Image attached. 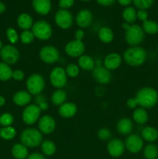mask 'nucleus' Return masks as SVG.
<instances>
[{
	"label": "nucleus",
	"mask_w": 158,
	"mask_h": 159,
	"mask_svg": "<svg viewBox=\"0 0 158 159\" xmlns=\"http://www.w3.org/2000/svg\"><path fill=\"white\" fill-rule=\"evenodd\" d=\"M135 98L138 106L143 109H150L157 103L158 93L151 87H144L137 92Z\"/></svg>",
	"instance_id": "nucleus-1"
},
{
	"label": "nucleus",
	"mask_w": 158,
	"mask_h": 159,
	"mask_svg": "<svg viewBox=\"0 0 158 159\" xmlns=\"http://www.w3.org/2000/svg\"><path fill=\"white\" fill-rule=\"evenodd\" d=\"M123 59L125 63L130 66H139L145 62L147 59V52L141 47H131L125 51Z\"/></svg>",
	"instance_id": "nucleus-2"
},
{
	"label": "nucleus",
	"mask_w": 158,
	"mask_h": 159,
	"mask_svg": "<svg viewBox=\"0 0 158 159\" xmlns=\"http://www.w3.org/2000/svg\"><path fill=\"white\" fill-rule=\"evenodd\" d=\"M20 141L27 148H36L41 144L43 135L39 130L36 128H26L20 134Z\"/></svg>",
	"instance_id": "nucleus-3"
},
{
	"label": "nucleus",
	"mask_w": 158,
	"mask_h": 159,
	"mask_svg": "<svg viewBox=\"0 0 158 159\" xmlns=\"http://www.w3.org/2000/svg\"><path fill=\"white\" fill-rule=\"evenodd\" d=\"M125 41L131 47L138 46L144 39V31L139 25L131 24L125 30Z\"/></svg>",
	"instance_id": "nucleus-4"
},
{
	"label": "nucleus",
	"mask_w": 158,
	"mask_h": 159,
	"mask_svg": "<svg viewBox=\"0 0 158 159\" xmlns=\"http://www.w3.org/2000/svg\"><path fill=\"white\" fill-rule=\"evenodd\" d=\"M32 32L36 38L41 40H46L52 36L53 30L50 24L45 20H38L33 23Z\"/></svg>",
	"instance_id": "nucleus-5"
},
{
	"label": "nucleus",
	"mask_w": 158,
	"mask_h": 159,
	"mask_svg": "<svg viewBox=\"0 0 158 159\" xmlns=\"http://www.w3.org/2000/svg\"><path fill=\"white\" fill-rule=\"evenodd\" d=\"M27 91L31 95L37 96L43 91L45 88V81L42 75L37 73L31 75L26 80Z\"/></svg>",
	"instance_id": "nucleus-6"
},
{
	"label": "nucleus",
	"mask_w": 158,
	"mask_h": 159,
	"mask_svg": "<svg viewBox=\"0 0 158 159\" xmlns=\"http://www.w3.org/2000/svg\"><path fill=\"white\" fill-rule=\"evenodd\" d=\"M66 71L62 67H55L53 68L50 74V81L51 85L57 89H62L66 85L68 82Z\"/></svg>",
	"instance_id": "nucleus-7"
},
{
	"label": "nucleus",
	"mask_w": 158,
	"mask_h": 159,
	"mask_svg": "<svg viewBox=\"0 0 158 159\" xmlns=\"http://www.w3.org/2000/svg\"><path fill=\"white\" fill-rule=\"evenodd\" d=\"M41 110L36 104L27 105L23 111L22 118L23 122L27 125H33L40 118Z\"/></svg>",
	"instance_id": "nucleus-8"
},
{
	"label": "nucleus",
	"mask_w": 158,
	"mask_h": 159,
	"mask_svg": "<svg viewBox=\"0 0 158 159\" xmlns=\"http://www.w3.org/2000/svg\"><path fill=\"white\" fill-rule=\"evenodd\" d=\"M39 56L42 61L46 64H54L60 58V53L57 48L51 45L43 47L39 52Z\"/></svg>",
	"instance_id": "nucleus-9"
},
{
	"label": "nucleus",
	"mask_w": 158,
	"mask_h": 159,
	"mask_svg": "<svg viewBox=\"0 0 158 159\" xmlns=\"http://www.w3.org/2000/svg\"><path fill=\"white\" fill-rule=\"evenodd\" d=\"M0 56L3 62L8 65H14L17 63L20 58V52L13 45L8 44L3 46L0 51Z\"/></svg>",
	"instance_id": "nucleus-10"
},
{
	"label": "nucleus",
	"mask_w": 158,
	"mask_h": 159,
	"mask_svg": "<svg viewBox=\"0 0 158 159\" xmlns=\"http://www.w3.org/2000/svg\"><path fill=\"white\" fill-rule=\"evenodd\" d=\"M54 20L57 26L64 30L69 29L73 24V16L68 9H60L56 12Z\"/></svg>",
	"instance_id": "nucleus-11"
},
{
	"label": "nucleus",
	"mask_w": 158,
	"mask_h": 159,
	"mask_svg": "<svg viewBox=\"0 0 158 159\" xmlns=\"http://www.w3.org/2000/svg\"><path fill=\"white\" fill-rule=\"evenodd\" d=\"M85 47L81 40H73L68 42L64 48L65 53L71 57H79L83 55Z\"/></svg>",
	"instance_id": "nucleus-12"
},
{
	"label": "nucleus",
	"mask_w": 158,
	"mask_h": 159,
	"mask_svg": "<svg viewBox=\"0 0 158 159\" xmlns=\"http://www.w3.org/2000/svg\"><path fill=\"white\" fill-rule=\"evenodd\" d=\"M125 149L133 154L138 153L143 147V140L137 134H130L127 137L125 141Z\"/></svg>",
	"instance_id": "nucleus-13"
},
{
	"label": "nucleus",
	"mask_w": 158,
	"mask_h": 159,
	"mask_svg": "<svg viewBox=\"0 0 158 159\" xmlns=\"http://www.w3.org/2000/svg\"><path fill=\"white\" fill-rule=\"evenodd\" d=\"M125 144L118 138L110 140L107 145V151L112 157L119 158L123 155L125 152Z\"/></svg>",
	"instance_id": "nucleus-14"
},
{
	"label": "nucleus",
	"mask_w": 158,
	"mask_h": 159,
	"mask_svg": "<svg viewBox=\"0 0 158 159\" xmlns=\"http://www.w3.org/2000/svg\"><path fill=\"white\" fill-rule=\"evenodd\" d=\"M39 130L44 134H50L56 127V122L54 118L50 115H44L39 119Z\"/></svg>",
	"instance_id": "nucleus-15"
},
{
	"label": "nucleus",
	"mask_w": 158,
	"mask_h": 159,
	"mask_svg": "<svg viewBox=\"0 0 158 159\" xmlns=\"http://www.w3.org/2000/svg\"><path fill=\"white\" fill-rule=\"evenodd\" d=\"M92 75L94 79L98 82L101 84H104V85L109 83L112 79V75L109 70L105 68V67L100 66V65L96 66L93 69Z\"/></svg>",
	"instance_id": "nucleus-16"
},
{
	"label": "nucleus",
	"mask_w": 158,
	"mask_h": 159,
	"mask_svg": "<svg viewBox=\"0 0 158 159\" xmlns=\"http://www.w3.org/2000/svg\"><path fill=\"white\" fill-rule=\"evenodd\" d=\"M76 23L81 28H86L91 24L93 20V15L88 9H81L76 16Z\"/></svg>",
	"instance_id": "nucleus-17"
},
{
	"label": "nucleus",
	"mask_w": 158,
	"mask_h": 159,
	"mask_svg": "<svg viewBox=\"0 0 158 159\" xmlns=\"http://www.w3.org/2000/svg\"><path fill=\"white\" fill-rule=\"evenodd\" d=\"M122 63V57L117 53L108 54L104 60V67L109 71L116 70L119 68Z\"/></svg>",
	"instance_id": "nucleus-18"
},
{
	"label": "nucleus",
	"mask_w": 158,
	"mask_h": 159,
	"mask_svg": "<svg viewBox=\"0 0 158 159\" xmlns=\"http://www.w3.org/2000/svg\"><path fill=\"white\" fill-rule=\"evenodd\" d=\"M33 8L36 12L45 16L50 12L52 4L50 0H33Z\"/></svg>",
	"instance_id": "nucleus-19"
},
{
	"label": "nucleus",
	"mask_w": 158,
	"mask_h": 159,
	"mask_svg": "<svg viewBox=\"0 0 158 159\" xmlns=\"http://www.w3.org/2000/svg\"><path fill=\"white\" fill-rule=\"evenodd\" d=\"M77 106L71 102H64L59 107L58 113L60 116L63 118H71L75 116L77 113Z\"/></svg>",
	"instance_id": "nucleus-20"
},
{
	"label": "nucleus",
	"mask_w": 158,
	"mask_h": 159,
	"mask_svg": "<svg viewBox=\"0 0 158 159\" xmlns=\"http://www.w3.org/2000/svg\"><path fill=\"white\" fill-rule=\"evenodd\" d=\"M32 99L31 94L28 91H18L14 94L12 101L15 105L19 107H25L29 103Z\"/></svg>",
	"instance_id": "nucleus-21"
},
{
	"label": "nucleus",
	"mask_w": 158,
	"mask_h": 159,
	"mask_svg": "<svg viewBox=\"0 0 158 159\" xmlns=\"http://www.w3.org/2000/svg\"><path fill=\"white\" fill-rule=\"evenodd\" d=\"M12 155L13 158L15 159H26L27 158L28 155H29V152H28V148L26 147L24 144H15L12 146Z\"/></svg>",
	"instance_id": "nucleus-22"
},
{
	"label": "nucleus",
	"mask_w": 158,
	"mask_h": 159,
	"mask_svg": "<svg viewBox=\"0 0 158 159\" xmlns=\"http://www.w3.org/2000/svg\"><path fill=\"white\" fill-rule=\"evenodd\" d=\"M33 20L32 16L28 13H21L17 18V24L20 29L23 30H28L32 28L33 25Z\"/></svg>",
	"instance_id": "nucleus-23"
},
{
	"label": "nucleus",
	"mask_w": 158,
	"mask_h": 159,
	"mask_svg": "<svg viewBox=\"0 0 158 159\" xmlns=\"http://www.w3.org/2000/svg\"><path fill=\"white\" fill-rule=\"evenodd\" d=\"M133 128V124L129 118H122L117 124V130L120 134L126 135L131 133Z\"/></svg>",
	"instance_id": "nucleus-24"
},
{
	"label": "nucleus",
	"mask_w": 158,
	"mask_h": 159,
	"mask_svg": "<svg viewBox=\"0 0 158 159\" xmlns=\"http://www.w3.org/2000/svg\"><path fill=\"white\" fill-rule=\"evenodd\" d=\"M78 65L81 68L85 71H91L95 68L94 61L91 56L83 54L78 58Z\"/></svg>",
	"instance_id": "nucleus-25"
},
{
	"label": "nucleus",
	"mask_w": 158,
	"mask_h": 159,
	"mask_svg": "<svg viewBox=\"0 0 158 159\" xmlns=\"http://www.w3.org/2000/svg\"><path fill=\"white\" fill-rule=\"evenodd\" d=\"M143 140L148 142H153L158 139V130L153 127H146L141 133Z\"/></svg>",
	"instance_id": "nucleus-26"
},
{
	"label": "nucleus",
	"mask_w": 158,
	"mask_h": 159,
	"mask_svg": "<svg viewBox=\"0 0 158 159\" xmlns=\"http://www.w3.org/2000/svg\"><path fill=\"white\" fill-rule=\"evenodd\" d=\"M99 40L105 43H111L114 38V34L112 30L108 26H102L100 28L98 33Z\"/></svg>",
	"instance_id": "nucleus-27"
},
{
	"label": "nucleus",
	"mask_w": 158,
	"mask_h": 159,
	"mask_svg": "<svg viewBox=\"0 0 158 159\" xmlns=\"http://www.w3.org/2000/svg\"><path fill=\"white\" fill-rule=\"evenodd\" d=\"M133 119L138 124H144L148 120V113L145 109L136 108L133 113Z\"/></svg>",
	"instance_id": "nucleus-28"
},
{
	"label": "nucleus",
	"mask_w": 158,
	"mask_h": 159,
	"mask_svg": "<svg viewBox=\"0 0 158 159\" xmlns=\"http://www.w3.org/2000/svg\"><path fill=\"white\" fill-rule=\"evenodd\" d=\"M67 93L62 89H57L51 96V102L56 107H60L66 101Z\"/></svg>",
	"instance_id": "nucleus-29"
},
{
	"label": "nucleus",
	"mask_w": 158,
	"mask_h": 159,
	"mask_svg": "<svg viewBox=\"0 0 158 159\" xmlns=\"http://www.w3.org/2000/svg\"><path fill=\"white\" fill-rule=\"evenodd\" d=\"M122 18L125 20V23L129 24H133L137 20L136 11L132 6H127L122 11Z\"/></svg>",
	"instance_id": "nucleus-30"
},
{
	"label": "nucleus",
	"mask_w": 158,
	"mask_h": 159,
	"mask_svg": "<svg viewBox=\"0 0 158 159\" xmlns=\"http://www.w3.org/2000/svg\"><path fill=\"white\" fill-rule=\"evenodd\" d=\"M12 70L8 64L0 62V80L6 82L12 78Z\"/></svg>",
	"instance_id": "nucleus-31"
},
{
	"label": "nucleus",
	"mask_w": 158,
	"mask_h": 159,
	"mask_svg": "<svg viewBox=\"0 0 158 159\" xmlns=\"http://www.w3.org/2000/svg\"><path fill=\"white\" fill-rule=\"evenodd\" d=\"M142 28L144 32L150 35H153L158 33V23L153 20H147L143 22Z\"/></svg>",
	"instance_id": "nucleus-32"
},
{
	"label": "nucleus",
	"mask_w": 158,
	"mask_h": 159,
	"mask_svg": "<svg viewBox=\"0 0 158 159\" xmlns=\"http://www.w3.org/2000/svg\"><path fill=\"white\" fill-rule=\"evenodd\" d=\"M41 151L46 156H51L56 152V144L50 140H46L41 143Z\"/></svg>",
	"instance_id": "nucleus-33"
},
{
	"label": "nucleus",
	"mask_w": 158,
	"mask_h": 159,
	"mask_svg": "<svg viewBox=\"0 0 158 159\" xmlns=\"http://www.w3.org/2000/svg\"><path fill=\"white\" fill-rule=\"evenodd\" d=\"M143 155L146 159H156L158 158V148L155 144H149L145 147Z\"/></svg>",
	"instance_id": "nucleus-34"
},
{
	"label": "nucleus",
	"mask_w": 158,
	"mask_h": 159,
	"mask_svg": "<svg viewBox=\"0 0 158 159\" xmlns=\"http://www.w3.org/2000/svg\"><path fill=\"white\" fill-rule=\"evenodd\" d=\"M16 135V130L12 126L9 127H4L0 130V137L2 139L9 141L13 139Z\"/></svg>",
	"instance_id": "nucleus-35"
},
{
	"label": "nucleus",
	"mask_w": 158,
	"mask_h": 159,
	"mask_svg": "<svg viewBox=\"0 0 158 159\" xmlns=\"http://www.w3.org/2000/svg\"><path fill=\"white\" fill-rule=\"evenodd\" d=\"M20 38L23 43H24V44H29V43H31L34 40L35 36H34L32 30H23L21 33Z\"/></svg>",
	"instance_id": "nucleus-36"
},
{
	"label": "nucleus",
	"mask_w": 158,
	"mask_h": 159,
	"mask_svg": "<svg viewBox=\"0 0 158 159\" xmlns=\"http://www.w3.org/2000/svg\"><path fill=\"white\" fill-rule=\"evenodd\" d=\"M154 0H133V3L139 9H148L153 6Z\"/></svg>",
	"instance_id": "nucleus-37"
},
{
	"label": "nucleus",
	"mask_w": 158,
	"mask_h": 159,
	"mask_svg": "<svg viewBox=\"0 0 158 159\" xmlns=\"http://www.w3.org/2000/svg\"><path fill=\"white\" fill-rule=\"evenodd\" d=\"M65 71H66V74L68 76L71 78H75L79 75L80 69H79L78 65L71 63L67 65Z\"/></svg>",
	"instance_id": "nucleus-38"
},
{
	"label": "nucleus",
	"mask_w": 158,
	"mask_h": 159,
	"mask_svg": "<svg viewBox=\"0 0 158 159\" xmlns=\"http://www.w3.org/2000/svg\"><path fill=\"white\" fill-rule=\"evenodd\" d=\"M14 122V117L11 113H5L0 116V124L3 127L12 126Z\"/></svg>",
	"instance_id": "nucleus-39"
},
{
	"label": "nucleus",
	"mask_w": 158,
	"mask_h": 159,
	"mask_svg": "<svg viewBox=\"0 0 158 159\" xmlns=\"http://www.w3.org/2000/svg\"><path fill=\"white\" fill-rule=\"evenodd\" d=\"M6 37H7L9 41L11 43H12V44L17 43V41L19 40V38H20L16 30L12 27H9L6 30Z\"/></svg>",
	"instance_id": "nucleus-40"
},
{
	"label": "nucleus",
	"mask_w": 158,
	"mask_h": 159,
	"mask_svg": "<svg viewBox=\"0 0 158 159\" xmlns=\"http://www.w3.org/2000/svg\"><path fill=\"white\" fill-rule=\"evenodd\" d=\"M98 137L99 139L102 140V141H106V140L109 139L111 137V131L106 127H102L98 132Z\"/></svg>",
	"instance_id": "nucleus-41"
},
{
	"label": "nucleus",
	"mask_w": 158,
	"mask_h": 159,
	"mask_svg": "<svg viewBox=\"0 0 158 159\" xmlns=\"http://www.w3.org/2000/svg\"><path fill=\"white\" fill-rule=\"evenodd\" d=\"M74 4V0H59L58 6L61 9H68Z\"/></svg>",
	"instance_id": "nucleus-42"
},
{
	"label": "nucleus",
	"mask_w": 158,
	"mask_h": 159,
	"mask_svg": "<svg viewBox=\"0 0 158 159\" xmlns=\"http://www.w3.org/2000/svg\"><path fill=\"white\" fill-rule=\"evenodd\" d=\"M24 72L23 71H21V70H15V71H12V78L14 80L20 82V81H22L24 79Z\"/></svg>",
	"instance_id": "nucleus-43"
},
{
	"label": "nucleus",
	"mask_w": 158,
	"mask_h": 159,
	"mask_svg": "<svg viewBox=\"0 0 158 159\" xmlns=\"http://www.w3.org/2000/svg\"><path fill=\"white\" fill-rule=\"evenodd\" d=\"M136 16H137V19L140 21H146L148 20V12L146 9H139L136 12Z\"/></svg>",
	"instance_id": "nucleus-44"
},
{
	"label": "nucleus",
	"mask_w": 158,
	"mask_h": 159,
	"mask_svg": "<svg viewBox=\"0 0 158 159\" xmlns=\"http://www.w3.org/2000/svg\"><path fill=\"white\" fill-rule=\"evenodd\" d=\"M126 106L128 108L132 109V110L136 109V107L138 106L137 101H136V98L133 97V98H130V99H129L126 102Z\"/></svg>",
	"instance_id": "nucleus-45"
},
{
	"label": "nucleus",
	"mask_w": 158,
	"mask_h": 159,
	"mask_svg": "<svg viewBox=\"0 0 158 159\" xmlns=\"http://www.w3.org/2000/svg\"><path fill=\"white\" fill-rule=\"evenodd\" d=\"M26 159H46L44 155H42L40 153H37V152H34V153L30 154L28 155Z\"/></svg>",
	"instance_id": "nucleus-46"
},
{
	"label": "nucleus",
	"mask_w": 158,
	"mask_h": 159,
	"mask_svg": "<svg viewBox=\"0 0 158 159\" xmlns=\"http://www.w3.org/2000/svg\"><path fill=\"white\" fill-rule=\"evenodd\" d=\"M116 0H96L98 3L101 6H109L115 2Z\"/></svg>",
	"instance_id": "nucleus-47"
},
{
	"label": "nucleus",
	"mask_w": 158,
	"mask_h": 159,
	"mask_svg": "<svg viewBox=\"0 0 158 159\" xmlns=\"http://www.w3.org/2000/svg\"><path fill=\"white\" fill-rule=\"evenodd\" d=\"M74 37H75V40L82 41V39L85 37V32L82 30H77L74 34Z\"/></svg>",
	"instance_id": "nucleus-48"
},
{
	"label": "nucleus",
	"mask_w": 158,
	"mask_h": 159,
	"mask_svg": "<svg viewBox=\"0 0 158 159\" xmlns=\"http://www.w3.org/2000/svg\"><path fill=\"white\" fill-rule=\"evenodd\" d=\"M46 100V98L44 97L43 96H42V95H37V97H36L35 99V102H36V105H38V104L41 103V102H45Z\"/></svg>",
	"instance_id": "nucleus-49"
},
{
	"label": "nucleus",
	"mask_w": 158,
	"mask_h": 159,
	"mask_svg": "<svg viewBox=\"0 0 158 159\" xmlns=\"http://www.w3.org/2000/svg\"><path fill=\"white\" fill-rule=\"evenodd\" d=\"M37 107L40 108V110L42 111H45V110H46L48 109V107H49V105H48L47 102L46 101H45V102H41V103L38 104V105H37Z\"/></svg>",
	"instance_id": "nucleus-50"
},
{
	"label": "nucleus",
	"mask_w": 158,
	"mask_h": 159,
	"mask_svg": "<svg viewBox=\"0 0 158 159\" xmlns=\"http://www.w3.org/2000/svg\"><path fill=\"white\" fill-rule=\"evenodd\" d=\"M117 1L119 5L122 6H126V7L133 2V0H117Z\"/></svg>",
	"instance_id": "nucleus-51"
},
{
	"label": "nucleus",
	"mask_w": 158,
	"mask_h": 159,
	"mask_svg": "<svg viewBox=\"0 0 158 159\" xmlns=\"http://www.w3.org/2000/svg\"><path fill=\"white\" fill-rule=\"evenodd\" d=\"M6 5H5L4 3L2 2H0V14L3 13V12L6 11Z\"/></svg>",
	"instance_id": "nucleus-52"
},
{
	"label": "nucleus",
	"mask_w": 158,
	"mask_h": 159,
	"mask_svg": "<svg viewBox=\"0 0 158 159\" xmlns=\"http://www.w3.org/2000/svg\"><path fill=\"white\" fill-rule=\"evenodd\" d=\"M5 103H6V99L3 96H0V107H3L5 105Z\"/></svg>",
	"instance_id": "nucleus-53"
},
{
	"label": "nucleus",
	"mask_w": 158,
	"mask_h": 159,
	"mask_svg": "<svg viewBox=\"0 0 158 159\" xmlns=\"http://www.w3.org/2000/svg\"><path fill=\"white\" fill-rule=\"evenodd\" d=\"M3 48V45H2V40H0V51L2 50V48Z\"/></svg>",
	"instance_id": "nucleus-54"
},
{
	"label": "nucleus",
	"mask_w": 158,
	"mask_h": 159,
	"mask_svg": "<svg viewBox=\"0 0 158 159\" xmlns=\"http://www.w3.org/2000/svg\"><path fill=\"white\" fill-rule=\"evenodd\" d=\"M81 1H84V2H88V1H90V0H81Z\"/></svg>",
	"instance_id": "nucleus-55"
},
{
	"label": "nucleus",
	"mask_w": 158,
	"mask_h": 159,
	"mask_svg": "<svg viewBox=\"0 0 158 159\" xmlns=\"http://www.w3.org/2000/svg\"><path fill=\"white\" fill-rule=\"evenodd\" d=\"M157 51H158V46H157Z\"/></svg>",
	"instance_id": "nucleus-56"
},
{
	"label": "nucleus",
	"mask_w": 158,
	"mask_h": 159,
	"mask_svg": "<svg viewBox=\"0 0 158 159\" xmlns=\"http://www.w3.org/2000/svg\"><path fill=\"white\" fill-rule=\"evenodd\" d=\"M156 159H158V158H156Z\"/></svg>",
	"instance_id": "nucleus-57"
}]
</instances>
